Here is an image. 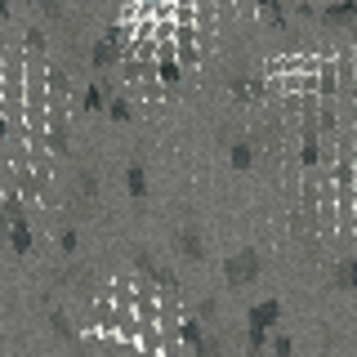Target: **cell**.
<instances>
[{"instance_id":"9c48e42d","label":"cell","mask_w":357,"mask_h":357,"mask_svg":"<svg viewBox=\"0 0 357 357\" xmlns=\"http://www.w3.org/2000/svg\"><path fill=\"white\" fill-rule=\"evenodd\" d=\"M192 357H228V340L219 331H206V340H201V349Z\"/></svg>"},{"instance_id":"5b68a950","label":"cell","mask_w":357,"mask_h":357,"mask_svg":"<svg viewBox=\"0 0 357 357\" xmlns=\"http://www.w3.org/2000/svg\"><path fill=\"white\" fill-rule=\"evenodd\" d=\"M255 161H259V139L228 143V165H232V170H255Z\"/></svg>"},{"instance_id":"ac0fdd59","label":"cell","mask_w":357,"mask_h":357,"mask_svg":"<svg viewBox=\"0 0 357 357\" xmlns=\"http://www.w3.org/2000/svg\"><path fill=\"white\" fill-rule=\"evenodd\" d=\"M50 148L54 152H67V126L59 121V126H54V134H50Z\"/></svg>"},{"instance_id":"4fadbf2b","label":"cell","mask_w":357,"mask_h":357,"mask_svg":"<svg viewBox=\"0 0 357 357\" xmlns=\"http://www.w3.org/2000/svg\"><path fill=\"white\" fill-rule=\"evenodd\" d=\"M321 22H326V27H340V22H357V5H335V9H321Z\"/></svg>"},{"instance_id":"ffe728a7","label":"cell","mask_w":357,"mask_h":357,"mask_svg":"<svg viewBox=\"0 0 357 357\" xmlns=\"http://www.w3.org/2000/svg\"><path fill=\"white\" fill-rule=\"evenodd\" d=\"M161 76H165V81H178L183 72H178V63H161Z\"/></svg>"},{"instance_id":"44dd1931","label":"cell","mask_w":357,"mask_h":357,"mask_svg":"<svg viewBox=\"0 0 357 357\" xmlns=\"http://www.w3.org/2000/svg\"><path fill=\"white\" fill-rule=\"evenodd\" d=\"M27 45H31V50H40V45H45V31L31 27V31H27Z\"/></svg>"},{"instance_id":"8992f818","label":"cell","mask_w":357,"mask_h":357,"mask_svg":"<svg viewBox=\"0 0 357 357\" xmlns=\"http://www.w3.org/2000/svg\"><path fill=\"white\" fill-rule=\"evenodd\" d=\"M89 59H94L98 72H107V67L116 63V27H112L107 36H98V45H94V54H89Z\"/></svg>"},{"instance_id":"277c9868","label":"cell","mask_w":357,"mask_h":357,"mask_svg":"<svg viewBox=\"0 0 357 357\" xmlns=\"http://www.w3.org/2000/svg\"><path fill=\"white\" fill-rule=\"evenodd\" d=\"M126 192H130V201L134 206H148V192H152V183H148V165H143V156H134L130 161V170H126Z\"/></svg>"},{"instance_id":"e0dca14e","label":"cell","mask_w":357,"mask_h":357,"mask_svg":"<svg viewBox=\"0 0 357 357\" xmlns=\"http://www.w3.org/2000/svg\"><path fill=\"white\" fill-rule=\"evenodd\" d=\"M259 14H264L268 22H277V27L286 22V9H282V5H273V0H264V5H259Z\"/></svg>"},{"instance_id":"7a4b0ae2","label":"cell","mask_w":357,"mask_h":357,"mask_svg":"<svg viewBox=\"0 0 357 357\" xmlns=\"http://www.w3.org/2000/svg\"><path fill=\"white\" fill-rule=\"evenodd\" d=\"M174 250L183 255V259H192V264L206 259V232H201V223L192 219V210H188V219L174 228Z\"/></svg>"},{"instance_id":"2e32d148","label":"cell","mask_w":357,"mask_h":357,"mask_svg":"<svg viewBox=\"0 0 357 357\" xmlns=\"http://www.w3.org/2000/svg\"><path fill=\"white\" fill-rule=\"evenodd\" d=\"M273 357H295V340H290L286 331L273 335Z\"/></svg>"},{"instance_id":"7c38bea8","label":"cell","mask_w":357,"mask_h":357,"mask_svg":"<svg viewBox=\"0 0 357 357\" xmlns=\"http://www.w3.org/2000/svg\"><path fill=\"white\" fill-rule=\"evenodd\" d=\"M50 331H54V335H59V340H63V344H76V340H81V335H76V331H72V321H67V312H59V308H54V312H50Z\"/></svg>"},{"instance_id":"52a82bcc","label":"cell","mask_w":357,"mask_h":357,"mask_svg":"<svg viewBox=\"0 0 357 357\" xmlns=\"http://www.w3.org/2000/svg\"><path fill=\"white\" fill-rule=\"evenodd\" d=\"M331 286L335 290H357V259H340L331 268Z\"/></svg>"},{"instance_id":"603a6c76","label":"cell","mask_w":357,"mask_h":357,"mask_svg":"<svg viewBox=\"0 0 357 357\" xmlns=\"http://www.w3.org/2000/svg\"><path fill=\"white\" fill-rule=\"evenodd\" d=\"M0 14H9V5H0Z\"/></svg>"},{"instance_id":"30bf717a","label":"cell","mask_w":357,"mask_h":357,"mask_svg":"<svg viewBox=\"0 0 357 357\" xmlns=\"http://www.w3.org/2000/svg\"><path fill=\"white\" fill-rule=\"evenodd\" d=\"M178 340H183L188 344V349H201V340H206V326H201V321L197 317H188V321H178Z\"/></svg>"},{"instance_id":"ba28073f","label":"cell","mask_w":357,"mask_h":357,"mask_svg":"<svg viewBox=\"0 0 357 357\" xmlns=\"http://www.w3.org/2000/svg\"><path fill=\"white\" fill-rule=\"evenodd\" d=\"M9 250H14V255H31V228H27V219H18L14 228H9Z\"/></svg>"},{"instance_id":"5bb4252c","label":"cell","mask_w":357,"mask_h":357,"mask_svg":"<svg viewBox=\"0 0 357 357\" xmlns=\"http://www.w3.org/2000/svg\"><path fill=\"white\" fill-rule=\"evenodd\" d=\"M197 321H201V326H215V321H219V299L215 295H206L197 304Z\"/></svg>"},{"instance_id":"9a60e30c","label":"cell","mask_w":357,"mask_h":357,"mask_svg":"<svg viewBox=\"0 0 357 357\" xmlns=\"http://www.w3.org/2000/svg\"><path fill=\"white\" fill-rule=\"evenodd\" d=\"M107 112H112V121H130V116H134V107H130L126 94H112V98H107Z\"/></svg>"},{"instance_id":"7402d4cb","label":"cell","mask_w":357,"mask_h":357,"mask_svg":"<svg viewBox=\"0 0 357 357\" xmlns=\"http://www.w3.org/2000/svg\"><path fill=\"white\" fill-rule=\"evenodd\" d=\"M5 130H9V126H5V116H0V134H5Z\"/></svg>"},{"instance_id":"6da1fadb","label":"cell","mask_w":357,"mask_h":357,"mask_svg":"<svg viewBox=\"0 0 357 357\" xmlns=\"http://www.w3.org/2000/svg\"><path fill=\"white\" fill-rule=\"evenodd\" d=\"M259 273H264V255L255 245H241V250H232L223 259V282H228V290H245L250 282H259Z\"/></svg>"},{"instance_id":"3957f363","label":"cell","mask_w":357,"mask_h":357,"mask_svg":"<svg viewBox=\"0 0 357 357\" xmlns=\"http://www.w3.org/2000/svg\"><path fill=\"white\" fill-rule=\"evenodd\" d=\"M277 321H282V299H259V304H250L245 312V331H273Z\"/></svg>"},{"instance_id":"8fae6325","label":"cell","mask_w":357,"mask_h":357,"mask_svg":"<svg viewBox=\"0 0 357 357\" xmlns=\"http://www.w3.org/2000/svg\"><path fill=\"white\" fill-rule=\"evenodd\" d=\"M59 250L67 255V259H76V255H81V228H76V223H67V228L59 232Z\"/></svg>"},{"instance_id":"d6986e66","label":"cell","mask_w":357,"mask_h":357,"mask_svg":"<svg viewBox=\"0 0 357 357\" xmlns=\"http://www.w3.org/2000/svg\"><path fill=\"white\" fill-rule=\"evenodd\" d=\"M40 18H63V5H59V0H40Z\"/></svg>"}]
</instances>
